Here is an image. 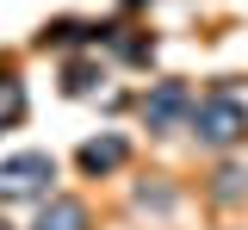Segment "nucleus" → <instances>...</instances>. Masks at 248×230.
<instances>
[{"label": "nucleus", "instance_id": "obj_1", "mask_svg": "<svg viewBox=\"0 0 248 230\" xmlns=\"http://www.w3.org/2000/svg\"><path fill=\"white\" fill-rule=\"evenodd\" d=\"M192 125H199V137H211V143H230V137L248 131V106H236L230 94H217V99H205L192 112Z\"/></svg>", "mask_w": 248, "mask_h": 230}, {"label": "nucleus", "instance_id": "obj_2", "mask_svg": "<svg viewBox=\"0 0 248 230\" xmlns=\"http://www.w3.org/2000/svg\"><path fill=\"white\" fill-rule=\"evenodd\" d=\"M44 181H56L50 156H13V162L0 168V187H6V193H31V187H44Z\"/></svg>", "mask_w": 248, "mask_h": 230}, {"label": "nucleus", "instance_id": "obj_3", "mask_svg": "<svg viewBox=\"0 0 248 230\" xmlns=\"http://www.w3.org/2000/svg\"><path fill=\"white\" fill-rule=\"evenodd\" d=\"M124 162V143L118 137H106V143H87V149H81V168H93V174H99V168H118Z\"/></svg>", "mask_w": 248, "mask_h": 230}, {"label": "nucleus", "instance_id": "obj_4", "mask_svg": "<svg viewBox=\"0 0 248 230\" xmlns=\"http://www.w3.org/2000/svg\"><path fill=\"white\" fill-rule=\"evenodd\" d=\"M180 106H186V87H161V94H155V106H149V118H155V125H168Z\"/></svg>", "mask_w": 248, "mask_h": 230}]
</instances>
